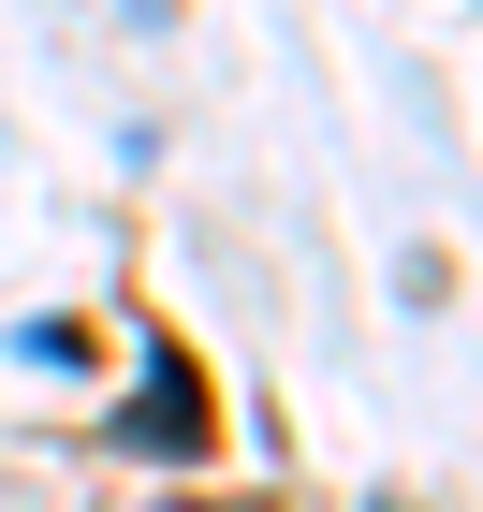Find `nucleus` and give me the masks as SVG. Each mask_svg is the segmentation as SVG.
Masks as SVG:
<instances>
[{"mask_svg":"<svg viewBox=\"0 0 483 512\" xmlns=\"http://www.w3.org/2000/svg\"><path fill=\"white\" fill-rule=\"evenodd\" d=\"M205 425H220V410H205V366H176V352H161L118 439H132V454H205Z\"/></svg>","mask_w":483,"mask_h":512,"instance_id":"f257e3e1","label":"nucleus"}]
</instances>
